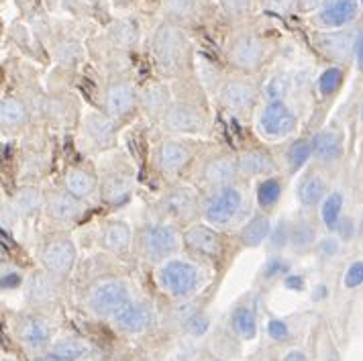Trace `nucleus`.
Listing matches in <instances>:
<instances>
[{
	"label": "nucleus",
	"mask_w": 363,
	"mask_h": 361,
	"mask_svg": "<svg viewBox=\"0 0 363 361\" xmlns=\"http://www.w3.org/2000/svg\"><path fill=\"white\" fill-rule=\"evenodd\" d=\"M272 51L274 45L264 31L241 23L237 29H233V33L225 41L223 66L235 74L262 76V72L272 60Z\"/></svg>",
	"instance_id": "obj_5"
},
{
	"label": "nucleus",
	"mask_w": 363,
	"mask_h": 361,
	"mask_svg": "<svg viewBox=\"0 0 363 361\" xmlns=\"http://www.w3.org/2000/svg\"><path fill=\"white\" fill-rule=\"evenodd\" d=\"M320 221L318 214L300 211L296 216H292V227H290V251L296 255L311 253L320 243Z\"/></svg>",
	"instance_id": "obj_30"
},
{
	"label": "nucleus",
	"mask_w": 363,
	"mask_h": 361,
	"mask_svg": "<svg viewBox=\"0 0 363 361\" xmlns=\"http://www.w3.org/2000/svg\"><path fill=\"white\" fill-rule=\"evenodd\" d=\"M290 227H292V218H286V216H281L278 223H274V229L265 243L274 255H280L281 251L290 249Z\"/></svg>",
	"instance_id": "obj_43"
},
{
	"label": "nucleus",
	"mask_w": 363,
	"mask_h": 361,
	"mask_svg": "<svg viewBox=\"0 0 363 361\" xmlns=\"http://www.w3.org/2000/svg\"><path fill=\"white\" fill-rule=\"evenodd\" d=\"M311 145H313L314 164L323 167L337 164L345 153V133L337 125L323 127L311 135Z\"/></svg>",
	"instance_id": "obj_28"
},
{
	"label": "nucleus",
	"mask_w": 363,
	"mask_h": 361,
	"mask_svg": "<svg viewBox=\"0 0 363 361\" xmlns=\"http://www.w3.org/2000/svg\"><path fill=\"white\" fill-rule=\"evenodd\" d=\"M262 11L276 17L298 15V0H262Z\"/></svg>",
	"instance_id": "obj_45"
},
{
	"label": "nucleus",
	"mask_w": 363,
	"mask_h": 361,
	"mask_svg": "<svg viewBox=\"0 0 363 361\" xmlns=\"http://www.w3.org/2000/svg\"><path fill=\"white\" fill-rule=\"evenodd\" d=\"M11 333L13 339L21 345L23 351L39 355L45 353L55 339V325L45 311H35L27 309L17 314H13L11 321Z\"/></svg>",
	"instance_id": "obj_16"
},
{
	"label": "nucleus",
	"mask_w": 363,
	"mask_h": 361,
	"mask_svg": "<svg viewBox=\"0 0 363 361\" xmlns=\"http://www.w3.org/2000/svg\"><path fill=\"white\" fill-rule=\"evenodd\" d=\"M188 180L196 184L202 192L241 180L237 149L223 148V145H204Z\"/></svg>",
	"instance_id": "obj_11"
},
{
	"label": "nucleus",
	"mask_w": 363,
	"mask_h": 361,
	"mask_svg": "<svg viewBox=\"0 0 363 361\" xmlns=\"http://www.w3.org/2000/svg\"><path fill=\"white\" fill-rule=\"evenodd\" d=\"M253 129L267 145L290 141L300 133V115L288 100H264L253 116Z\"/></svg>",
	"instance_id": "obj_14"
},
{
	"label": "nucleus",
	"mask_w": 363,
	"mask_h": 361,
	"mask_svg": "<svg viewBox=\"0 0 363 361\" xmlns=\"http://www.w3.org/2000/svg\"><path fill=\"white\" fill-rule=\"evenodd\" d=\"M272 229H274L272 216L255 209L247 221L233 233V239H235L237 245H241L243 249H257V247L267 243Z\"/></svg>",
	"instance_id": "obj_33"
},
{
	"label": "nucleus",
	"mask_w": 363,
	"mask_h": 361,
	"mask_svg": "<svg viewBox=\"0 0 363 361\" xmlns=\"http://www.w3.org/2000/svg\"><path fill=\"white\" fill-rule=\"evenodd\" d=\"M25 279L27 276L23 274V272H18L15 267H11L9 265V270H6V265H2V290L6 292V290H17L21 286H25Z\"/></svg>",
	"instance_id": "obj_46"
},
{
	"label": "nucleus",
	"mask_w": 363,
	"mask_h": 361,
	"mask_svg": "<svg viewBox=\"0 0 363 361\" xmlns=\"http://www.w3.org/2000/svg\"><path fill=\"white\" fill-rule=\"evenodd\" d=\"M31 361H62L57 360L55 355H51L50 351H45V353H39V355H33V360Z\"/></svg>",
	"instance_id": "obj_55"
},
{
	"label": "nucleus",
	"mask_w": 363,
	"mask_h": 361,
	"mask_svg": "<svg viewBox=\"0 0 363 361\" xmlns=\"http://www.w3.org/2000/svg\"><path fill=\"white\" fill-rule=\"evenodd\" d=\"M172 100H174V86L167 80L153 78L139 84V115L151 125L157 127L162 123Z\"/></svg>",
	"instance_id": "obj_24"
},
{
	"label": "nucleus",
	"mask_w": 363,
	"mask_h": 361,
	"mask_svg": "<svg viewBox=\"0 0 363 361\" xmlns=\"http://www.w3.org/2000/svg\"><path fill=\"white\" fill-rule=\"evenodd\" d=\"M31 121H33V115L25 100L13 94H4L0 99V129L4 137L23 135L31 127Z\"/></svg>",
	"instance_id": "obj_32"
},
{
	"label": "nucleus",
	"mask_w": 363,
	"mask_h": 361,
	"mask_svg": "<svg viewBox=\"0 0 363 361\" xmlns=\"http://www.w3.org/2000/svg\"><path fill=\"white\" fill-rule=\"evenodd\" d=\"M121 123H116L111 115H106L102 109H88L80 116L78 125V141L86 153L100 157L106 151L118 148V133Z\"/></svg>",
	"instance_id": "obj_17"
},
{
	"label": "nucleus",
	"mask_w": 363,
	"mask_h": 361,
	"mask_svg": "<svg viewBox=\"0 0 363 361\" xmlns=\"http://www.w3.org/2000/svg\"><path fill=\"white\" fill-rule=\"evenodd\" d=\"M133 243H135V229L125 218L121 216L102 218L96 235V245L100 247V251L118 260H127L133 255Z\"/></svg>",
	"instance_id": "obj_22"
},
{
	"label": "nucleus",
	"mask_w": 363,
	"mask_h": 361,
	"mask_svg": "<svg viewBox=\"0 0 363 361\" xmlns=\"http://www.w3.org/2000/svg\"><path fill=\"white\" fill-rule=\"evenodd\" d=\"M231 235L233 233L216 229L211 223L200 218L182 229L184 251L206 265H218L227 257V251L231 247Z\"/></svg>",
	"instance_id": "obj_15"
},
{
	"label": "nucleus",
	"mask_w": 363,
	"mask_h": 361,
	"mask_svg": "<svg viewBox=\"0 0 363 361\" xmlns=\"http://www.w3.org/2000/svg\"><path fill=\"white\" fill-rule=\"evenodd\" d=\"M2 361H17V360H13V357H6V355H4V357H2Z\"/></svg>",
	"instance_id": "obj_59"
},
{
	"label": "nucleus",
	"mask_w": 363,
	"mask_h": 361,
	"mask_svg": "<svg viewBox=\"0 0 363 361\" xmlns=\"http://www.w3.org/2000/svg\"><path fill=\"white\" fill-rule=\"evenodd\" d=\"M362 0H325V4L308 17L314 29H345L359 17Z\"/></svg>",
	"instance_id": "obj_26"
},
{
	"label": "nucleus",
	"mask_w": 363,
	"mask_h": 361,
	"mask_svg": "<svg viewBox=\"0 0 363 361\" xmlns=\"http://www.w3.org/2000/svg\"><path fill=\"white\" fill-rule=\"evenodd\" d=\"M100 104L102 111L113 116L116 123L127 125L139 115V84L123 74L111 76L102 86Z\"/></svg>",
	"instance_id": "obj_18"
},
{
	"label": "nucleus",
	"mask_w": 363,
	"mask_h": 361,
	"mask_svg": "<svg viewBox=\"0 0 363 361\" xmlns=\"http://www.w3.org/2000/svg\"><path fill=\"white\" fill-rule=\"evenodd\" d=\"M99 170V200L106 209L125 206L137 188V165L127 151L113 149L102 153L96 162Z\"/></svg>",
	"instance_id": "obj_6"
},
{
	"label": "nucleus",
	"mask_w": 363,
	"mask_h": 361,
	"mask_svg": "<svg viewBox=\"0 0 363 361\" xmlns=\"http://www.w3.org/2000/svg\"><path fill=\"white\" fill-rule=\"evenodd\" d=\"M135 0H113V4L115 6H129V4H133Z\"/></svg>",
	"instance_id": "obj_57"
},
{
	"label": "nucleus",
	"mask_w": 363,
	"mask_h": 361,
	"mask_svg": "<svg viewBox=\"0 0 363 361\" xmlns=\"http://www.w3.org/2000/svg\"><path fill=\"white\" fill-rule=\"evenodd\" d=\"M160 131L167 135H180L192 139H208L213 131V113L208 106V92L199 86V90L178 92L174 88V100L167 113L157 125Z\"/></svg>",
	"instance_id": "obj_3"
},
{
	"label": "nucleus",
	"mask_w": 363,
	"mask_h": 361,
	"mask_svg": "<svg viewBox=\"0 0 363 361\" xmlns=\"http://www.w3.org/2000/svg\"><path fill=\"white\" fill-rule=\"evenodd\" d=\"M362 4H363V0H362Z\"/></svg>",
	"instance_id": "obj_61"
},
{
	"label": "nucleus",
	"mask_w": 363,
	"mask_h": 361,
	"mask_svg": "<svg viewBox=\"0 0 363 361\" xmlns=\"http://www.w3.org/2000/svg\"><path fill=\"white\" fill-rule=\"evenodd\" d=\"M9 202L21 221H29L37 214H43L45 190L37 182H25L23 186H18L17 192L11 196Z\"/></svg>",
	"instance_id": "obj_36"
},
{
	"label": "nucleus",
	"mask_w": 363,
	"mask_h": 361,
	"mask_svg": "<svg viewBox=\"0 0 363 361\" xmlns=\"http://www.w3.org/2000/svg\"><path fill=\"white\" fill-rule=\"evenodd\" d=\"M290 272V263L281 257H272L267 260V265H265V278H286Z\"/></svg>",
	"instance_id": "obj_48"
},
{
	"label": "nucleus",
	"mask_w": 363,
	"mask_h": 361,
	"mask_svg": "<svg viewBox=\"0 0 363 361\" xmlns=\"http://www.w3.org/2000/svg\"><path fill=\"white\" fill-rule=\"evenodd\" d=\"M330 194V184L325 167L318 164H308L296 180V202L300 211L316 213L325 198Z\"/></svg>",
	"instance_id": "obj_23"
},
{
	"label": "nucleus",
	"mask_w": 363,
	"mask_h": 361,
	"mask_svg": "<svg viewBox=\"0 0 363 361\" xmlns=\"http://www.w3.org/2000/svg\"><path fill=\"white\" fill-rule=\"evenodd\" d=\"M281 361H308V355L302 349H290V351H286Z\"/></svg>",
	"instance_id": "obj_53"
},
{
	"label": "nucleus",
	"mask_w": 363,
	"mask_h": 361,
	"mask_svg": "<svg viewBox=\"0 0 363 361\" xmlns=\"http://www.w3.org/2000/svg\"><path fill=\"white\" fill-rule=\"evenodd\" d=\"M135 300L129 279L123 276H100L82 294L84 311L90 316L111 323L118 312Z\"/></svg>",
	"instance_id": "obj_12"
},
{
	"label": "nucleus",
	"mask_w": 363,
	"mask_h": 361,
	"mask_svg": "<svg viewBox=\"0 0 363 361\" xmlns=\"http://www.w3.org/2000/svg\"><path fill=\"white\" fill-rule=\"evenodd\" d=\"M48 351L62 361H84L90 355V345L80 337L64 335V337H55Z\"/></svg>",
	"instance_id": "obj_39"
},
{
	"label": "nucleus",
	"mask_w": 363,
	"mask_h": 361,
	"mask_svg": "<svg viewBox=\"0 0 363 361\" xmlns=\"http://www.w3.org/2000/svg\"><path fill=\"white\" fill-rule=\"evenodd\" d=\"M111 35L115 39L116 48L121 50H131L133 45L137 43L139 33H137V27L133 21H118L115 27L111 29Z\"/></svg>",
	"instance_id": "obj_44"
},
{
	"label": "nucleus",
	"mask_w": 363,
	"mask_h": 361,
	"mask_svg": "<svg viewBox=\"0 0 363 361\" xmlns=\"http://www.w3.org/2000/svg\"><path fill=\"white\" fill-rule=\"evenodd\" d=\"M88 206H90V202L74 196L64 186L45 188L43 216L57 229H72L74 225H78L88 211Z\"/></svg>",
	"instance_id": "obj_19"
},
{
	"label": "nucleus",
	"mask_w": 363,
	"mask_h": 361,
	"mask_svg": "<svg viewBox=\"0 0 363 361\" xmlns=\"http://www.w3.org/2000/svg\"><path fill=\"white\" fill-rule=\"evenodd\" d=\"M149 53L157 78L167 82L194 78L196 51L188 29L160 21L149 35Z\"/></svg>",
	"instance_id": "obj_1"
},
{
	"label": "nucleus",
	"mask_w": 363,
	"mask_h": 361,
	"mask_svg": "<svg viewBox=\"0 0 363 361\" xmlns=\"http://www.w3.org/2000/svg\"><path fill=\"white\" fill-rule=\"evenodd\" d=\"M267 335L274 339V341H286L290 337V327L286 325V321L281 318H272L267 323Z\"/></svg>",
	"instance_id": "obj_49"
},
{
	"label": "nucleus",
	"mask_w": 363,
	"mask_h": 361,
	"mask_svg": "<svg viewBox=\"0 0 363 361\" xmlns=\"http://www.w3.org/2000/svg\"><path fill=\"white\" fill-rule=\"evenodd\" d=\"M211 99L218 111L235 116V118L247 121V118L255 116L257 109L264 102L262 80H259V76L227 72V76L218 84V88L213 92Z\"/></svg>",
	"instance_id": "obj_9"
},
{
	"label": "nucleus",
	"mask_w": 363,
	"mask_h": 361,
	"mask_svg": "<svg viewBox=\"0 0 363 361\" xmlns=\"http://www.w3.org/2000/svg\"><path fill=\"white\" fill-rule=\"evenodd\" d=\"M220 15L231 23H245L262 11V0H216Z\"/></svg>",
	"instance_id": "obj_41"
},
{
	"label": "nucleus",
	"mask_w": 363,
	"mask_h": 361,
	"mask_svg": "<svg viewBox=\"0 0 363 361\" xmlns=\"http://www.w3.org/2000/svg\"><path fill=\"white\" fill-rule=\"evenodd\" d=\"M298 276H288L286 278V286H290V288H296V290H302L304 288V282L302 279H296Z\"/></svg>",
	"instance_id": "obj_54"
},
{
	"label": "nucleus",
	"mask_w": 363,
	"mask_h": 361,
	"mask_svg": "<svg viewBox=\"0 0 363 361\" xmlns=\"http://www.w3.org/2000/svg\"><path fill=\"white\" fill-rule=\"evenodd\" d=\"M345 82V70L343 66H329L325 67L316 78H314V90H316V99L330 100L335 99L341 90V86Z\"/></svg>",
	"instance_id": "obj_40"
},
{
	"label": "nucleus",
	"mask_w": 363,
	"mask_h": 361,
	"mask_svg": "<svg viewBox=\"0 0 363 361\" xmlns=\"http://www.w3.org/2000/svg\"><path fill=\"white\" fill-rule=\"evenodd\" d=\"M318 251L327 253V255H335L339 251V241L335 237H327V239H320V243L316 247Z\"/></svg>",
	"instance_id": "obj_52"
},
{
	"label": "nucleus",
	"mask_w": 363,
	"mask_h": 361,
	"mask_svg": "<svg viewBox=\"0 0 363 361\" xmlns=\"http://www.w3.org/2000/svg\"><path fill=\"white\" fill-rule=\"evenodd\" d=\"M362 115H363V111H362Z\"/></svg>",
	"instance_id": "obj_60"
},
{
	"label": "nucleus",
	"mask_w": 363,
	"mask_h": 361,
	"mask_svg": "<svg viewBox=\"0 0 363 361\" xmlns=\"http://www.w3.org/2000/svg\"><path fill=\"white\" fill-rule=\"evenodd\" d=\"M155 218L176 227H188L202 218V190L190 180L169 184L153 202Z\"/></svg>",
	"instance_id": "obj_10"
},
{
	"label": "nucleus",
	"mask_w": 363,
	"mask_h": 361,
	"mask_svg": "<svg viewBox=\"0 0 363 361\" xmlns=\"http://www.w3.org/2000/svg\"><path fill=\"white\" fill-rule=\"evenodd\" d=\"M153 282L160 292L172 300L186 302L200 294L208 282L206 263L199 262L192 255H174L167 262L153 267Z\"/></svg>",
	"instance_id": "obj_7"
},
{
	"label": "nucleus",
	"mask_w": 363,
	"mask_h": 361,
	"mask_svg": "<svg viewBox=\"0 0 363 361\" xmlns=\"http://www.w3.org/2000/svg\"><path fill=\"white\" fill-rule=\"evenodd\" d=\"M311 43L323 60H327L333 66L345 67L357 50V33L349 27L329 31L314 29Z\"/></svg>",
	"instance_id": "obj_20"
},
{
	"label": "nucleus",
	"mask_w": 363,
	"mask_h": 361,
	"mask_svg": "<svg viewBox=\"0 0 363 361\" xmlns=\"http://www.w3.org/2000/svg\"><path fill=\"white\" fill-rule=\"evenodd\" d=\"M355 53H357L359 66H362V70H363V37H359V41H357V50H355Z\"/></svg>",
	"instance_id": "obj_56"
},
{
	"label": "nucleus",
	"mask_w": 363,
	"mask_h": 361,
	"mask_svg": "<svg viewBox=\"0 0 363 361\" xmlns=\"http://www.w3.org/2000/svg\"><path fill=\"white\" fill-rule=\"evenodd\" d=\"M280 164L284 176L288 178H296L300 172L306 165L313 162V145H311V137H294L288 141V145L284 148L280 155Z\"/></svg>",
	"instance_id": "obj_35"
},
{
	"label": "nucleus",
	"mask_w": 363,
	"mask_h": 361,
	"mask_svg": "<svg viewBox=\"0 0 363 361\" xmlns=\"http://www.w3.org/2000/svg\"><path fill=\"white\" fill-rule=\"evenodd\" d=\"M208 11V0H160V15L162 21L178 25L184 29L196 27Z\"/></svg>",
	"instance_id": "obj_29"
},
{
	"label": "nucleus",
	"mask_w": 363,
	"mask_h": 361,
	"mask_svg": "<svg viewBox=\"0 0 363 361\" xmlns=\"http://www.w3.org/2000/svg\"><path fill=\"white\" fill-rule=\"evenodd\" d=\"M62 186L74 196L92 202L99 198V170L96 165L69 164L62 176Z\"/></svg>",
	"instance_id": "obj_31"
},
{
	"label": "nucleus",
	"mask_w": 363,
	"mask_h": 361,
	"mask_svg": "<svg viewBox=\"0 0 363 361\" xmlns=\"http://www.w3.org/2000/svg\"><path fill=\"white\" fill-rule=\"evenodd\" d=\"M288 184V176L276 174V176H267L262 180L253 182V196H255V209L265 214H272L278 211L284 190Z\"/></svg>",
	"instance_id": "obj_34"
},
{
	"label": "nucleus",
	"mask_w": 363,
	"mask_h": 361,
	"mask_svg": "<svg viewBox=\"0 0 363 361\" xmlns=\"http://www.w3.org/2000/svg\"><path fill=\"white\" fill-rule=\"evenodd\" d=\"M300 84L296 72L292 70H276L265 76L262 82V96L264 100H288Z\"/></svg>",
	"instance_id": "obj_37"
},
{
	"label": "nucleus",
	"mask_w": 363,
	"mask_h": 361,
	"mask_svg": "<svg viewBox=\"0 0 363 361\" xmlns=\"http://www.w3.org/2000/svg\"><path fill=\"white\" fill-rule=\"evenodd\" d=\"M184 327H186V331H188L190 335L200 337V335H204V333L208 331V318H206L204 314H200V312H192V314L184 321Z\"/></svg>",
	"instance_id": "obj_47"
},
{
	"label": "nucleus",
	"mask_w": 363,
	"mask_h": 361,
	"mask_svg": "<svg viewBox=\"0 0 363 361\" xmlns=\"http://www.w3.org/2000/svg\"><path fill=\"white\" fill-rule=\"evenodd\" d=\"M343 204H345L343 194L337 192V190H330L329 196L325 198V202L316 211L323 229H327L329 233H337L339 231V225L343 221Z\"/></svg>",
	"instance_id": "obj_42"
},
{
	"label": "nucleus",
	"mask_w": 363,
	"mask_h": 361,
	"mask_svg": "<svg viewBox=\"0 0 363 361\" xmlns=\"http://www.w3.org/2000/svg\"><path fill=\"white\" fill-rule=\"evenodd\" d=\"M37 262L53 278L66 282L78 265V243L69 229L45 231L37 243Z\"/></svg>",
	"instance_id": "obj_13"
},
{
	"label": "nucleus",
	"mask_w": 363,
	"mask_h": 361,
	"mask_svg": "<svg viewBox=\"0 0 363 361\" xmlns=\"http://www.w3.org/2000/svg\"><path fill=\"white\" fill-rule=\"evenodd\" d=\"M363 284V262H355L349 265L345 274V286L347 288H357Z\"/></svg>",
	"instance_id": "obj_50"
},
{
	"label": "nucleus",
	"mask_w": 363,
	"mask_h": 361,
	"mask_svg": "<svg viewBox=\"0 0 363 361\" xmlns=\"http://www.w3.org/2000/svg\"><path fill=\"white\" fill-rule=\"evenodd\" d=\"M116 333L125 337H141L155 327V309L149 300L135 298L111 321Z\"/></svg>",
	"instance_id": "obj_25"
},
{
	"label": "nucleus",
	"mask_w": 363,
	"mask_h": 361,
	"mask_svg": "<svg viewBox=\"0 0 363 361\" xmlns=\"http://www.w3.org/2000/svg\"><path fill=\"white\" fill-rule=\"evenodd\" d=\"M60 279L53 278L50 272H45L41 265L29 272L25 279V302L29 309L35 311H48L57 302L60 296Z\"/></svg>",
	"instance_id": "obj_27"
},
{
	"label": "nucleus",
	"mask_w": 363,
	"mask_h": 361,
	"mask_svg": "<svg viewBox=\"0 0 363 361\" xmlns=\"http://www.w3.org/2000/svg\"><path fill=\"white\" fill-rule=\"evenodd\" d=\"M239 160V172L241 178L249 182H257L267 176L284 174L278 153L267 148V143L262 145H243L237 149Z\"/></svg>",
	"instance_id": "obj_21"
},
{
	"label": "nucleus",
	"mask_w": 363,
	"mask_h": 361,
	"mask_svg": "<svg viewBox=\"0 0 363 361\" xmlns=\"http://www.w3.org/2000/svg\"><path fill=\"white\" fill-rule=\"evenodd\" d=\"M204 145L206 143L202 139L162 133V137L151 145V153H149V164L153 174L165 186L188 180Z\"/></svg>",
	"instance_id": "obj_4"
},
{
	"label": "nucleus",
	"mask_w": 363,
	"mask_h": 361,
	"mask_svg": "<svg viewBox=\"0 0 363 361\" xmlns=\"http://www.w3.org/2000/svg\"><path fill=\"white\" fill-rule=\"evenodd\" d=\"M323 4H325V0H298V15L311 17Z\"/></svg>",
	"instance_id": "obj_51"
},
{
	"label": "nucleus",
	"mask_w": 363,
	"mask_h": 361,
	"mask_svg": "<svg viewBox=\"0 0 363 361\" xmlns=\"http://www.w3.org/2000/svg\"><path fill=\"white\" fill-rule=\"evenodd\" d=\"M255 211L253 182L237 180L202 192V221L227 233H235Z\"/></svg>",
	"instance_id": "obj_2"
},
{
	"label": "nucleus",
	"mask_w": 363,
	"mask_h": 361,
	"mask_svg": "<svg viewBox=\"0 0 363 361\" xmlns=\"http://www.w3.org/2000/svg\"><path fill=\"white\" fill-rule=\"evenodd\" d=\"M211 361H227V360H225V357H213Z\"/></svg>",
	"instance_id": "obj_58"
},
{
	"label": "nucleus",
	"mask_w": 363,
	"mask_h": 361,
	"mask_svg": "<svg viewBox=\"0 0 363 361\" xmlns=\"http://www.w3.org/2000/svg\"><path fill=\"white\" fill-rule=\"evenodd\" d=\"M184 251L182 229L160 218H151L135 227L133 257L145 265H160Z\"/></svg>",
	"instance_id": "obj_8"
},
{
	"label": "nucleus",
	"mask_w": 363,
	"mask_h": 361,
	"mask_svg": "<svg viewBox=\"0 0 363 361\" xmlns=\"http://www.w3.org/2000/svg\"><path fill=\"white\" fill-rule=\"evenodd\" d=\"M229 327L233 335L241 341H251L257 337V311L253 304H239L231 312Z\"/></svg>",
	"instance_id": "obj_38"
}]
</instances>
